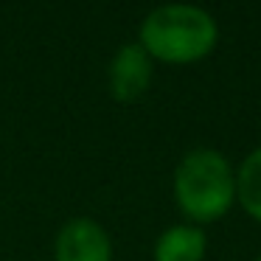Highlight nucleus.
Returning <instances> with one entry per match:
<instances>
[{
	"label": "nucleus",
	"instance_id": "1",
	"mask_svg": "<svg viewBox=\"0 0 261 261\" xmlns=\"http://www.w3.org/2000/svg\"><path fill=\"white\" fill-rule=\"evenodd\" d=\"M138 45L154 65H197L219 45V23L202 6L194 3H163L143 14L138 25Z\"/></svg>",
	"mask_w": 261,
	"mask_h": 261
},
{
	"label": "nucleus",
	"instance_id": "2",
	"mask_svg": "<svg viewBox=\"0 0 261 261\" xmlns=\"http://www.w3.org/2000/svg\"><path fill=\"white\" fill-rule=\"evenodd\" d=\"M171 199L188 225H214L236 208V166L214 146L188 149L171 174Z\"/></svg>",
	"mask_w": 261,
	"mask_h": 261
},
{
	"label": "nucleus",
	"instance_id": "3",
	"mask_svg": "<svg viewBox=\"0 0 261 261\" xmlns=\"http://www.w3.org/2000/svg\"><path fill=\"white\" fill-rule=\"evenodd\" d=\"M154 68L146 51L138 42H124L107 65V93L118 104H135L149 93L154 82Z\"/></svg>",
	"mask_w": 261,
	"mask_h": 261
},
{
	"label": "nucleus",
	"instance_id": "4",
	"mask_svg": "<svg viewBox=\"0 0 261 261\" xmlns=\"http://www.w3.org/2000/svg\"><path fill=\"white\" fill-rule=\"evenodd\" d=\"M113 236L93 216H70L54 236V261H113Z\"/></svg>",
	"mask_w": 261,
	"mask_h": 261
},
{
	"label": "nucleus",
	"instance_id": "5",
	"mask_svg": "<svg viewBox=\"0 0 261 261\" xmlns=\"http://www.w3.org/2000/svg\"><path fill=\"white\" fill-rule=\"evenodd\" d=\"M208 233L197 225H169L152 244V261H205Z\"/></svg>",
	"mask_w": 261,
	"mask_h": 261
},
{
	"label": "nucleus",
	"instance_id": "6",
	"mask_svg": "<svg viewBox=\"0 0 261 261\" xmlns=\"http://www.w3.org/2000/svg\"><path fill=\"white\" fill-rule=\"evenodd\" d=\"M236 205L261 225V146L247 152L236 166Z\"/></svg>",
	"mask_w": 261,
	"mask_h": 261
},
{
	"label": "nucleus",
	"instance_id": "7",
	"mask_svg": "<svg viewBox=\"0 0 261 261\" xmlns=\"http://www.w3.org/2000/svg\"><path fill=\"white\" fill-rule=\"evenodd\" d=\"M253 261H261V255H255V258H253Z\"/></svg>",
	"mask_w": 261,
	"mask_h": 261
}]
</instances>
